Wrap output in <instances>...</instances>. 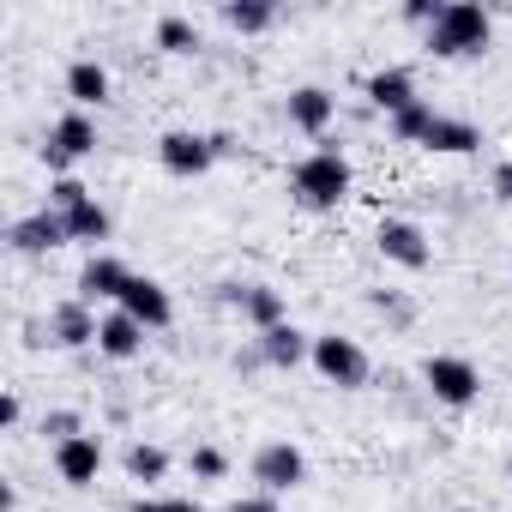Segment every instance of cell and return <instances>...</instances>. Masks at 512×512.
I'll use <instances>...</instances> for the list:
<instances>
[{
	"label": "cell",
	"instance_id": "1",
	"mask_svg": "<svg viewBox=\"0 0 512 512\" xmlns=\"http://www.w3.org/2000/svg\"><path fill=\"white\" fill-rule=\"evenodd\" d=\"M290 187H296V199H302L308 211H338V205L350 199V163H344V151H338V145L308 151V157L290 169Z\"/></svg>",
	"mask_w": 512,
	"mask_h": 512
},
{
	"label": "cell",
	"instance_id": "2",
	"mask_svg": "<svg viewBox=\"0 0 512 512\" xmlns=\"http://www.w3.org/2000/svg\"><path fill=\"white\" fill-rule=\"evenodd\" d=\"M488 13L476 7V0H446V13L434 19V31H428V49L440 55V61H464V55H482L488 49Z\"/></svg>",
	"mask_w": 512,
	"mask_h": 512
},
{
	"label": "cell",
	"instance_id": "3",
	"mask_svg": "<svg viewBox=\"0 0 512 512\" xmlns=\"http://www.w3.org/2000/svg\"><path fill=\"white\" fill-rule=\"evenodd\" d=\"M422 380H428V392H434L446 410H470V404L482 398V374H476L470 356H428V362H422Z\"/></svg>",
	"mask_w": 512,
	"mask_h": 512
},
{
	"label": "cell",
	"instance_id": "4",
	"mask_svg": "<svg viewBox=\"0 0 512 512\" xmlns=\"http://www.w3.org/2000/svg\"><path fill=\"white\" fill-rule=\"evenodd\" d=\"M253 482H260L266 494H290V488H302V482H308V452H302L296 440H272V446H260V452H253Z\"/></svg>",
	"mask_w": 512,
	"mask_h": 512
},
{
	"label": "cell",
	"instance_id": "5",
	"mask_svg": "<svg viewBox=\"0 0 512 512\" xmlns=\"http://www.w3.org/2000/svg\"><path fill=\"white\" fill-rule=\"evenodd\" d=\"M97 151V127H91V115L85 109H67L55 127H49V145H43V163L55 169V175H67L79 157H91Z\"/></svg>",
	"mask_w": 512,
	"mask_h": 512
},
{
	"label": "cell",
	"instance_id": "6",
	"mask_svg": "<svg viewBox=\"0 0 512 512\" xmlns=\"http://www.w3.org/2000/svg\"><path fill=\"white\" fill-rule=\"evenodd\" d=\"M217 157H223V151H217V139H211V133H187V127H175V133H163V139H157V163H163L169 175H181V181L205 175Z\"/></svg>",
	"mask_w": 512,
	"mask_h": 512
},
{
	"label": "cell",
	"instance_id": "7",
	"mask_svg": "<svg viewBox=\"0 0 512 512\" xmlns=\"http://www.w3.org/2000/svg\"><path fill=\"white\" fill-rule=\"evenodd\" d=\"M314 368L332 380V386H344V392H356L362 380H368V350L356 344V338H314Z\"/></svg>",
	"mask_w": 512,
	"mask_h": 512
},
{
	"label": "cell",
	"instance_id": "8",
	"mask_svg": "<svg viewBox=\"0 0 512 512\" xmlns=\"http://www.w3.org/2000/svg\"><path fill=\"white\" fill-rule=\"evenodd\" d=\"M374 241H380L386 260H392V266H404V272H428V260H434V247H428L422 223H410V217H386Z\"/></svg>",
	"mask_w": 512,
	"mask_h": 512
},
{
	"label": "cell",
	"instance_id": "9",
	"mask_svg": "<svg viewBox=\"0 0 512 512\" xmlns=\"http://www.w3.org/2000/svg\"><path fill=\"white\" fill-rule=\"evenodd\" d=\"M127 284H133V272L115 260V253H91L85 272H79V302H115V308H121Z\"/></svg>",
	"mask_w": 512,
	"mask_h": 512
},
{
	"label": "cell",
	"instance_id": "10",
	"mask_svg": "<svg viewBox=\"0 0 512 512\" xmlns=\"http://www.w3.org/2000/svg\"><path fill=\"white\" fill-rule=\"evenodd\" d=\"M223 302L241 308V320H247V326H260V332L284 326V296H278L272 284H223Z\"/></svg>",
	"mask_w": 512,
	"mask_h": 512
},
{
	"label": "cell",
	"instance_id": "11",
	"mask_svg": "<svg viewBox=\"0 0 512 512\" xmlns=\"http://www.w3.org/2000/svg\"><path fill=\"white\" fill-rule=\"evenodd\" d=\"M97 332H103V320H97L91 302H79V296L49 314V344H55V350H85V344H97Z\"/></svg>",
	"mask_w": 512,
	"mask_h": 512
},
{
	"label": "cell",
	"instance_id": "12",
	"mask_svg": "<svg viewBox=\"0 0 512 512\" xmlns=\"http://www.w3.org/2000/svg\"><path fill=\"white\" fill-rule=\"evenodd\" d=\"M121 308H127V314H133L145 332H163V326L175 320V302H169V290H163L157 278H139V272H133V284H127Z\"/></svg>",
	"mask_w": 512,
	"mask_h": 512
},
{
	"label": "cell",
	"instance_id": "13",
	"mask_svg": "<svg viewBox=\"0 0 512 512\" xmlns=\"http://www.w3.org/2000/svg\"><path fill=\"white\" fill-rule=\"evenodd\" d=\"M55 470H61V482L91 488L97 470H103V446H97V434H73V440H61V446H55Z\"/></svg>",
	"mask_w": 512,
	"mask_h": 512
},
{
	"label": "cell",
	"instance_id": "14",
	"mask_svg": "<svg viewBox=\"0 0 512 512\" xmlns=\"http://www.w3.org/2000/svg\"><path fill=\"white\" fill-rule=\"evenodd\" d=\"M7 241L19 247V253H49V247H61V241H73L67 235V223H61V211H31V217H19L13 229H7Z\"/></svg>",
	"mask_w": 512,
	"mask_h": 512
},
{
	"label": "cell",
	"instance_id": "15",
	"mask_svg": "<svg viewBox=\"0 0 512 512\" xmlns=\"http://www.w3.org/2000/svg\"><path fill=\"white\" fill-rule=\"evenodd\" d=\"M332 115H338V97H332V91H320V85L290 91V127H296V133L320 139V133L332 127Z\"/></svg>",
	"mask_w": 512,
	"mask_h": 512
},
{
	"label": "cell",
	"instance_id": "16",
	"mask_svg": "<svg viewBox=\"0 0 512 512\" xmlns=\"http://www.w3.org/2000/svg\"><path fill=\"white\" fill-rule=\"evenodd\" d=\"M260 362H272V368H302V362H314V338L284 320V326L260 332Z\"/></svg>",
	"mask_w": 512,
	"mask_h": 512
},
{
	"label": "cell",
	"instance_id": "17",
	"mask_svg": "<svg viewBox=\"0 0 512 512\" xmlns=\"http://www.w3.org/2000/svg\"><path fill=\"white\" fill-rule=\"evenodd\" d=\"M97 350L109 356V362H133L139 350H145V326L127 314V308H115V314H103V332H97Z\"/></svg>",
	"mask_w": 512,
	"mask_h": 512
},
{
	"label": "cell",
	"instance_id": "18",
	"mask_svg": "<svg viewBox=\"0 0 512 512\" xmlns=\"http://www.w3.org/2000/svg\"><path fill=\"white\" fill-rule=\"evenodd\" d=\"M368 103H374V109H386V115H404V109H410V103H422V97H416V79H410L404 67H386V73H374V79H368Z\"/></svg>",
	"mask_w": 512,
	"mask_h": 512
},
{
	"label": "cell",
	"instance_id": "19",
	"mask_svg": "<svg viewBox=\"0 0 512 512\" xmlns=\"http://www.w3.org/2000/svg\"><path fill=\"white\" fill-rule=\"evenodd\" d=\"M67 97H73V109H97L103 97H109V67L103 61H73L67 67Z\"/></svg>",
	"mask_w": 512,
	"mask_h": 512
},
{
	"label": "cell",
	"instance_id": "20",
	"mask_svg": "<svg viewBox=\"0 0 512 512\" xmlns=\"http://www.w3.org/2000/svg\"><path fill=\"white\" fill-rule=\"evenodd\" d=\"M422 145H428V151H446V157H464V151H476L482 139H476L470 121H458V115H434V127H428Z\"/></svg>",
	"mask_w": 512,
	"mask_h": 512
},
{
	"label": "cell",
	"instance_id": "21",
	"mask_svg": "<svg viewBox=\"0 0 512 512\" xmlns=\"http://www.w3.org/2000/svg\"><path fill=\"white\" fill-rule=\"evenodd\" d=\"M61 223H67V235H73V241H91V247L109 235V211H103L97 199H79L73 211H61Z\"/></svg>",
	"mask_w": 512,
	"mask_h": 512
},
{
	"label": "cell",
	"instance_id": "22",
	"mask_svg": "<svg viewBox=\"0 0 512 512\" xmlns=\"http://www.w3.org/2000/svg\"><path fill=\"white\" fill-rule=\"evenodd\" d=\"M223 19H229V31L253 37V31H266V25L278 19V7H272V0H229V7H223Z\"/></svg>",
	"mask_w": 512,
	"mask_h": 512
},
{
	"label": "cell",
	"instance_id": "23",
	"mask_svg": "<svg viewBox=\"0 0 512 512\" xmlns=\"http://www.w3.org/2000/svg\"><path fill=\"white\" fill-rule=\"evenodd\" d=\"M121 464H127V476H133V482H163V470H169V452H163V446H151V440H133Z\"/></svg>",
	"mask_w": 512,
	"mask_h": 512
},
{
	"label": "cell",
	"instance_id": "24",
	"mask_svg": "<svg viewBox=\"0 0 512 512\" xmlns=\"http://www.w3.org/2000/svg\"><path fill=\"white\" fill-rule=\"evenodd\" d=\"M157 43H163L169 55H193V49H199V31H193V19L169 13V19H157Z\"/></svg>",
	"mask_w": 512,
	"mask_h": 512
},
{
	"label": "cell",
	"instance_id": "25",
	"mask_svg": "<svg viewBox=\"0 0 512 512\" xmlns=\"http://www.w3.org/2000/svg\"><path fill=\"white\" fill-rule=\"evenodd\" d=\"M434 115H440L434 103H410L404 115H392V133H398L404 145H422V139H428V127H434Z\"/></svg>",
	"mask_w": 512,
	"mask_h": 512
},
{
	"label": "cell",
	"instance_id": "26",
	"mask_svg": "<svg viewBox=\"0 0 512 512\" xmlns=\"http://www.w3.org/2000/svg\"><path fill=\"white\" fill-rule=\"evenodd\" d=\"M79 199H91V187L73 181V175H55V187H49V211H73Z\"/></svg>",
	"mask_w": 512,
	"mask_h": 512
},
{
	"label": "cell",
	"instance_id": "27",
	"mask_svg": "<svg viewBox=\"0 0 512 512\" xmlns=\"http://www.w3.org/2000/svg\"><path fill=\"white\" fill-rule=\"evenodd\" d=\"M229 470V458L217 452V446H193V476H205V482H217Z\"/></svg>",
	"mask_w": 512,
	"mask_h": 512
},
{
	"label": "cell",
	"instance_id": "28",
	"mask_svg": "<svg viewBox=\"0 0 512 512\" xmlns=\"http://www.w3.org/2000/svg\"><path fill=\"white\" fill-rule=\"evenodd\" d=\"M440 13H446L440 0H410V7H404V19H410V25H428V31H434V19H440Z\"/></svg>",
	"mask_w": 512,
	"mask_h": 512
},
{
	"label": "cell",
	"instance_id": "29",
	"mask_svg": "<svg viewBox=\"0 0 512 512\" xmlns=\"http://www.w3.org/2000/svg\"><path fill=\"white\" fill-rule=\"evenodd\" d=\"M229 512H278V500L272 494H253V500H235Z\"/></svg>",
	"mask_w": 512,
	"mask_h": 512
},
{
	"label": "cell",
	"instance_id": "30",
	"mask_svg": "<svg viewBox=\"0 0 512 512\" xmlns=\"http://www.w3.org/2000/svg\"><path fill=\"white\" fill-rule=\"evenodd\" d=\"M494 193L512 205V163H494Z\"/></svg>",
	"mask_w": 512,
	"mask_h": 512
},
{
	"label": "cell",
	"instance_id": "31",
	"mask_svg": "<svg viewBox=\"0 0 512 512\" xmlns=\"http://www.w3.org/2000/svg\"><path fill=\"white\" fill-rule=\"evenodd\" d=\"M19 416H25V404H19V392H7V404H0V422H7V428H13Z\"/></svg>",
	"mask_w": 512,
	"mask_h": 512
},
{
	"label": "cell",
	"instance_id": "32",
	"mask_svg": "<svg viewBox=\"0 0 512 512\" xmlns=\"http://www.w3.org/2000/svg\"><path fill=\"white\" fill-rule=\"evenodd\" d=\"M163 512H205V506H193V500H163Z\"/></svg>",
	"mask_w": 512,
	"mask_h": 512
},
{
	"label": "cell",
	"instance_id": "33",
	"mask_svg": "<svg viewBox=\"0 0 512 512\" xmlns=\"http://www.w3.org/2000/svg\"><path fill=\"white\" fill-rule=\"evenodd\" d=\"M127 512H163V500H133Z\"/></svg>",
	"mask_w": 512,
	"mask_h": 512
},
{
	"label": "cell",
	"instance_id": "34",
	"mask_svg": "<svg viewBox=\"0 0 512 512\" xmlns=\"http://www.w3.org/2000/svg\"><path fill=\"white\" fill-rule=\"evenodd\" d=\"M458 512H482V506H458Z\"/></svg>",
	"mask_w": 512,
	"mask_h": 512
},
{
	"label": "cell",
	"instance_id": "35",
	"mask_svg": "<svg viewBox=\"0 0 512 512\" xmlns=\"http://www.w3.org/2000/svg\"><path fill=\"white\" fill-rule=\"evenodd\" d=\"M506 470H512V458H506Z\"/></svg>",
	"mask_w": 512,
	"mask_h": 512
}]
</instances>
